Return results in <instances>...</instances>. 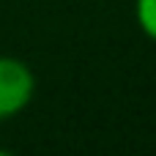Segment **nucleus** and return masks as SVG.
I'll return each instance as SVG.
<instances>
[{
    "mask_svg": "<svg viewBox=\"0 0 156 156\" xmlns=\"http://www.w3.org/2000/svg\"><path fill=\"white\" fill-rule=\"evenodd\" d=\"M36 93V77L19 58L0 55V121L19 115Z\"/></svg>",
    "mask_w": 156,
    "mask_h": 156,
    "instance_id": "1",
    "label": "nucleus"
},
{
    "mask_svg": "<svg viewBox=\"0 0 156 156\" xmlns=\"http://www.w3.org/2000/svg\"><path fill=\"white\" fill-rule=\"evenodd\" d=\"M134 11H137V22L143 33L156 41V0H137Z\"/></svg>",
    "mask_w": 156,
    "mask_h": 156,
    "instance_id": "2",
    "label": "nucleus"
}]
</instances>
